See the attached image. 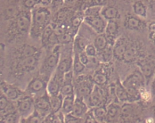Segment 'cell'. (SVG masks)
I'll return each mask as SVG.
<instances>
[{
	"mask_svg": "<svg viewBox=\"0 0 155 123\" xmlns=\"http://www.w3.org/2000/svg\"><path fill=\"white\" fill-rule=\"evenodd\" d=\"M32 25L31 35L34 38L41 37L43 31L50 24L51 12L46 6L35 7L32 10Z\"/></svg>",
	"mask_w": 155,
	"mask_h": 123,
	"instance_id": "6da1fadb",
	"label": "cell"
},
{
	"mask_svg": "<svg viewBox=\"0 0 155 123\" xmlns=\"http://www.w3.org/2000/svg\"><path fill=\"white\" fill-rule=\"evenodd\" d=\"M15 28L18 34L26 35L31 32L32 25V13L30 10L20 11L15 17Z\"/></svg>",
	"mask_w": 155,
	"mask_h": 123,
	"instance_id": "7a4b0ae2",
	"label": "cell"
},
{
	"mask_svg": "<svg viewBox=\"0 0 155 123\" xmlns=\"http://www.w3.org/2000/svg\"><path fill=\"white\" fill-rule=\"evenodd\" d=\"M84 22L87 25H88L90 28H92L93 31L97 34L104 33L106 25H107L106 20L101 15H96L92 16H84Z\"/></svg>",
	"mask_w": 155,
	"mask_h": 123,
	"instance_id": "3957f363",
	"label": "cell"
},
{
	"mask_svg": "<svg viewBox=\"0 0 155 123\" xmlns=\"http://www.w3.org/2000/svg\"><path fill=\"white\" fill-rule=\"evenodd\" d=\"M103 86L95 85L94 86L93 89L90 93L88 97V103L91 107H96L99 105H102V104L105 101L106 98V91L102 88Z\"/></svg>",
	"mask_w": 155,
	"mask_h": 123,
	"instance_id": "277c9868",
	"label": "cell"
},
{
	"mask_svg": "<svg viewBox=\"0 0 155 123\" xmlns=\"http://www.w3.org/2000/svg\"><path fill=\"white\" fill-rule=\"evenodd\" d=\"M34 107H35V110L38 111L43 118H45L47 114L52 112L49 95L46 94L44 95L38 97L34 101Z\"/></svg>",
	"mask_w": 155,
	"mask_h": 123,
	"instance_id": "5b68a950",
	"label": "cell"
},
{
	"mask_svg": "<svg viewBox=\"0 0 155 123\" xmlns=\"http://www.w3.org/2000/svg\"><path fill=\"white\" fill-rule=\"evenodd\" d=\"M18 106V111L21 115L23 117H28L34 111V101L31 97H23L19 99L17 103Z\"/></svg>",
	"mask_w": 155,
	"mask_h": 123,
	"instance_id": "8992f818",
	"label": "cell"
},
{
	"mask_svg": "<svg viewBox=\"0 0 155 123\" xmlns=\"http://www.w3.org/2000/svg\"><path fill=\"white\" fill-rule=\"evenodd\" d=\"M145 78L141 72V71H136L133 74L127 78L123 82L126 88H136L139 89L140 87H142L144 84Z\"/></svg>",
	"mask_w": 155,
	"mask_h": 123,
	"instance_id": "52a82bcc",
	"label": "cell"
},
{
	"mask_svg": "<svg viewBox=\"0 0 155 123\" xmlns=\"http://www.w3.org/2000/svg\"><path fill=\"white\" fill-rule=\"evenodd\" d=\"M60 76L61 75L55 73L49 79L47 87V92L49 95H55L60 94L61 87L63 83V78H60Z\"/></svg>",
	"mask_w": 155,
	"mask_h": 123,
	"instance_id": "ba28073f",
	"label": "cell"
},
{
	"mask_svg": "<svg viewBox=\"0 0 155 123\" xmlns=\"http://www.w3.org/2000/svg\"><path fill=\"white\" fill-rule=\"evenodd\" d=\"M127 43L126 38L121 37L115 40L113 44V57L118 61H122L124 58V55L127 47Z\"/></svg>",
	"mask_w": 155,
	"mask_h": 123,
	"instance_id": "9c48e42d",
	"label": "cell"
},
{
	"mask_svg": "<svg viewBox=\"0 0 155 123\" xmlns=\"http://www.w3.org/2000/svg\"><path fill=\"white\" fill-rule=\"evenodd\" d=\"M60 52L56 51L54 54L50 55L43 63V67H42V71H45V73H52L53 71H54L57 66L58 63L60 62Z\"/></svg>",
	"mask_w": 155,
	"mask_h": 123,
	"instance_id": "30bf717a",
	"label": "cell"
},
{
	"mask_svg": "<svg viewBox=\"0 0 155 123\" xmlns=\"http://www.w3.org/2000/svg\"><path fill=\"white\" fill-rule=\"evenodd\" d=\"M38 54H36V55L29 56V57L20 59L18 65L22 71H30L36 68V66L38 65Z\"/></svg>",
	"mask_w": 155,
	"mask_h": 123,
	"instance_id": "8fae6325",
	"label": "cell"
},
{
	"mask_svg": "<svg viewBox=\"0 0 155 123\" xmlns=\"http://www.w3.org/2000/svg\"><path fill=\"white\" fill-rule=\"evenodd\" d=\"M47 82L44 79L40 78H35L29 83L27 89L31 94H38L44 91L47 88Z\"/></svg>",
	"mask_w": 155,
	"mask_h": 123,
	"instance_id": "7c38bea8",
	"label": "cell"
},
{
	"mask_svg": "<svg viewBox=\"0 0 155 123\" xmlns=\"http://www.w3.org/2000/svg\"><path fill=\"white\" fill-rule=\"evenodd\" d=\"M124 26L131 31H143L144 28L143 22L135 16L128 15L126 17L124 21Z\"/></svg>",
	"mask_w": 155,
	"mask_h": 123,
	"instance_id": "4fadbf2b",
	"label": "cell"
},
{
	"mask_svg": "<svg viewBox=\"0 0 155 123\" xmlns=\"http://www.w3.org/2000/svg\"><path fill=\"white\" fill-rule=\"evenodd\" d=\"M87 111H88V106L84 102V100L82 98L76 97L75 104H74V107H73V110H72L71 113L73 115L77 116V117L83 118Z\"/></svg>",
	"mask_w": 155,
	"mask_h": 123,
	"instance_id": "5bb4252c",
	"label": "cell"
},
{
	"mask_svg": "<svg viewBox=\"0 0 155 123\" xmlns=\"http://www.w3.org/2000/svg\"><path fill=\"white\" fill-rule=\"evenodd\" d=\"M101 15L103 16L106 21H112V20L119 19L120 17V13L114 6L104 5V6H102Z\"/></svg>",
	"mask_w": 155,
	"mask_h": 123,
	"instance_id": "9a60e30c",
	"label": "cell"
},
{
	"mask_svg": "<svg viewBox=\"0 0 155 123\" xmlns=\"http://www.w3.org/2000/svg\"><path fill=\"white\" fill-rule=\"evenodd\" d=\"M115 95L120 102H122V103L130 102V97H129L127 88H125L123 84L120 82H118L115 86Z\"/></svg>",
	"mask_w": 155,
	"mask_h": 123,
	"instance_id": "2e32d148",
	"label": "cell"
},
{
	"mask_svg": "<svg viewBox=\"0 0 155 123\" xmlns=\"http://www.w3.org/2000/svg\"><path fill=\"white\" fill-rule=\"evenodd\" d=\"M119 31V24L116 22V20H112V21H107V25L105 28V35L107 36L108 39L111 40H116V37Z\"/></svg>",
	"mask_w": 155,
	"mask_h": 123,
	"instance_id": "e0dca14e",
	"label": "cell"
},
{
	"mask_svg": "<svg viewBox=\"0 0 155 123\" xmlns=\"http://www.w3.org/2000/svg\"><path fill=\"white\" fill-rule=\"evenodd\" d=\"M94 45L96 47L98 53L104 51L109 46V39L105 33L98 34L94 40Z\"/></svg>",
	"mask_w": 155,
	"mask_h": 123,
	"instance_id": "ac0fdd59",
	"label": "cell"
},
{
	"mask_svg": "<svg viewBox=\"0 0 155 123\" xmlns=\"http://www.w3.org/2000/svg\"><path fill=\"white\" fill-rule=\"evenodd\" d=\"M50 96V105L52 112H58L62 111V103H63V95L62 94L55 95H49Z\"/></svg>",
	"mask_w": 155,
	"mask_h": 123,
	"instance_id": "d6986e66",
	"label": "cell"
},
{
	"mask_svg": "<svg viewBox=\"0 0 155 123\" xmlns=\"http://www.w3.org/2000/svg\"><path fill=\"white\" fill-rule=\"evenodd\" d=\"M75 94L74 95H70L67 96L63 97V103H62V111H63L64 114L67 113H71L73 110L74 107V104H75Z\"/></svg>",
	"mask_w": 155,
	"mask_h": 123,
	"instance_id": "ffe728a7",
	"label": "cell"
},
{
	"mask_svg": "<svg viewBox=\"0 0 155 123\" xmlns=\"http://www.w3.org/2000/svg\"><path fill=\"white\" fill-rule=\"evenodd\" d=\"M73 62V60H71V58H64L61 61L59 62L58 66L56 68V73L61 75L63 77V74L69 71H71V67L72 66L73 63H71Z\"/></svg>",
	"mask_w": 155,
	"mask_h": 123,
	"instance_id": "44dd1931",
	"label": "cell"
},
{
	"mask_svg": "<svg viewBox=\"0 0 155 123\" xmlns=\"http://www.w3.org/2000/svg\"><path fill=\"white\" fill-rule=\"evenodd\" d=\"M2 91L10 100H16L20 97V91L12 86L2 84Z\"/></svg>",
	"mask_w": 155,
	"mask_h": 123,
	"instance_id": "7402d4cb",
	"label": "cell"
},
{
	"mask_svg": "<svg viewBox=\"0 0 155 123\" xmlns=\"http://www.w3.org/2000/svg\"><path fill=\"white\" fill-rule=\"evenodd\" d=\"M38 54V50L35 46L31 45H23L19 49V59L29 57Z\"/></svg>",
	"mask_w": 155,
	"mask_h": 123,
	"instance_id": "603a6c76",
	"label": "cell"
},
{
	"mask_svg": "<svg viewBox=\"0 0 155 123\" xmlns=\"http://www.w3.org/2000/svg\"><path fill=\"white\" fill-rule=\"evenodd\" d=\"M133 12L135 13V15L141 18H146L147 17V9L146 6L144 5V4L142 1H136L133 5Z\"/></svg>",
	"mask_w": 155,
	"mask_h": 123,
	"instance_id": "cb8c5ba5",
	"label": "cell"
},
{
	"mask_svg": "<svg viewBox=\"0 0 155 123\" xmlns=\"http://www.w3.org/2000/svg\"><path fill=\"white\" fill-rule=\"evenodd\" d=\"M120 114H121V108L117 104L112 103L108 105L107 107V120L108 121H113Z\"/></svg>",
	"mask_w": 155,
	"mask_h": 123,
	"instance_id": "d4e9b609",
	"label": "cell"
},
{
	"mask_svg": "<svg viewBox=\"0 0 155 123\" xmlns=\"http://www.w3.org/2000/svg\"><path fill=\"white\" fill-rule=\"evenodd\" d=\"M92 110L97 122H103L105 121V119H107V107L99 105L94 107Z\"/></svg>",
	"mask_w": 155,
	"mask_h": 123,
	"instance_id": "484cf974",
	"label": "cell"
},
{
	"mask_svg": "<svg viewBox=\"0 0 155 123\" xmlns=\"http://www.w3.org/2000/svg\"><path fill=\"white\" fill-rule=\"evenodd\" d=\"M137 54V51L136 46L132 45V44H128L127 47V50H126V53L124 55L123 61L125 62H132L135 60Z\"/></svg>",
	"mask_w": 155,
	"mask_h": 123,
	"instance_id": "4316f807",
	"label": "cell"
},
{
	"mask_svg": "<svg viewBox=\"0 0 155 123\" xmlns=\"http://www.w3.org/2000/svg\"><path fill=\"white\" fill-rule=\"evenodd\" d=\"M72 63H73L72 64V69H73V71H74V74L75 75H79L81 72L84 71L86 65L79 60V57H78V53H76L74 55Z\"/></svg>",
	"mask_w": 155,
	"mask_h": 123,
	"instance_id": "83f0119b",
	"label": "cell"
},
{
	"mask_svg": "<svg viewBox=\"0 0 155 123\" xmlns=\"http://www.w3.org/2000/svg\"><path fill=\"white\" fill-rule=\"evenodd\" d=\"M99 60L103 62H108L113 56V46H108L104 51L98 53Z\"/></svg>",
	"mask_w": 155,
	"mask_h": 123,
	"instance_id": "f1b7e54d",
	"label": "cell"
},
{
	"mask_svg": "<svg viewBox=\"0 0 155 123\" xmlns=\"http://www.w3.org/2000/svg\"><path fill=\"white\" fill-rule=\"evenodd\" d=\"M107 80H108L107 75L102 71H97L94 72L93 76V81L95 85L104 86L107 83Z\"/></svg>",
	"mask_w": 155,
	"mask_h": 123,
	"instance_id": "f546056e",
	"label": "cell"
},
{
	"mask_svg": "<svg viewBox=\"0 0 155 123\" xmlns=\"http://www.w3.org/2000/svg\"><path fill=\"white\" fill-rule=\"evenodd\" d=\"M60 94H62L63 97L70 95H74V87L72 85V82L63 81L62 87H61Z\"/></svg>",
	"mask_w": 155,
	"mask_h": 123,
	"instance_id": "4dcf8cb0",
	"label": "cell"
},
{
	"mask_svg": "<svg viewBox=\"0 0 155 123\" xmlns=\"http://www.w3.org/2000/svg\"><path fill=\"white\" fill-rule=\"evenodd\" d=\"M140 71L143 73V75L144 76L145 79H149L153 76V70L152 65L150 63H147V62L140 65Z\"/></svg>",
	"mask_w": 155,
	"mask_h": 123,
	"instance_id": "1f68e13d",
	"label": "cell"
},
{
	"mask_svg": "<svg viewBox=\"0 0 155 123\" xmlns=\"http://www.w3.org/2000/svg\"><path fill=\"white\" fill-rule=\"evenodd\" d=\"M54 29H53V27H52L51 24H49L47 28L43 31L42 35H41V41H42V43H43L44 46L47 45L48 40H49V38H50L51 35L54 33Z\"/></svg>",
	"mask_w": 155,
	"mask_h": 123,
	"instance_id": "d6a6232c",
	"label": "cell"
},
{
	"mask_svg": "<svg viewBox=\"0 0 155 123\" xmlns=\"http://www.w3.org/2000/svg\"><path fill=\"white\" fill-rule=\"evenodd\" d=\"M85 52L87 53V55L91 58V57H96L98 55V51L96 49L95 46L93 44H87L86 48H85Z\"/></svg>",
	"mask_w": 155,
	"mask_h": 123,
	"instance_id": "836d02e7",
	"label": "cell"
},
{
	"mask_svg": "<svg viewBox=\"0 0 155 123\" xmlns=\"http://www.w3.org/2000/svg\"><path fill=\"white\" fill-rule=\"evenodd\" d=\"M87 46V44L84 40V38L78 36L77 38H75V47L78 48L79 50V53L82 51H85V48Z\"/></svg>",
	"mask_w": 155,
	"mask_h": 123,
	"instance_id": "e575fe53",
	"label": "cell"
},
{
	"mask_svg": "<svg viewBox=\"0 0 155 123\" xmlns=\"http://www.w3.org/2000/svg\"><path fill=\"white\" fill-rule=\"evenodd\" d=\"M22 4L27 10H33L38 4H40V0H22Z\"/></svg>",
	"mask_w": 155,
	"mask_h": 123,
	"instance_id": "d590c367",
	"label": "cell"
},
{
	"mask_svg": "<svg viewBox=\"0 0 155 123\" xmlns=\"http://www.w3.org/2000/svg\"><path fill=\"white\" fill-rule=\"evenodd\" d=\"M71 40H72V36L68 32H63L59 35V44H67L70 43Z\"/></svg>",
	"mask_w": 155,
	"mask_h": 123,
	"instance_id": "8d00e7d4",
	"label": "cell"
},
{
	"mask_svg": "<svg viewBox=\"0 0 155 123\" xmlns=\"http://www.w3.org/2000/svg\"><path fill=\"white\" fill-rule=\"evenodd\" d=\"M9 100L10 99L5 94L1 95V96H0V109H1V112L5 111L7 109V107L9 106Z\"/></svg>",
	"mask_w": 155,
	"mask_h": 123,
	"instance_id": "74e56055",
	"label": "cell"
},
{
	"mask_svg": "<svg viewBox=\"0 0 155 123\" xmlns=\"http://www.w3.org/2000/svg\"><path fill=\"white\" fill-rule=\"evenodd\" d=\"M84 121L82 120V118L77 117L75 115H73L71 112V113H67L65 114V122L68 123H77V122H82Z\"/></svg>",
	"mask_w": 155,
	"mask_h": 123,
	"instance_id": "f35d334b",
	"label": "cell"
},
{
	"mask_svg": "<svg viewBox=\"0 0 155 123\" xmlns=\"http://www.w3.org/2000/svg\"><path fill=\"white\" fill-rule=\"evenodd\" d=\"M84 118H85V120H84V121H85V122H87V123L97 122V121H96V119H95V117H94V115L93 110L88 111L86 113V115L84 116Z\"/></svg>",
	"mask_w": 155,
	"mask_h": 123,
	"instance_id": "ab89813d",
	"label": "cell"
},
{
	"mask_svg": "<svg viewBox=\"0 0 155 123\" xmlns=\"http://www.w3.org/2000/svg\"><path fill=\"white\" fill-rule=\"evenodd\" d=\"M87 6H104L107 0H87Z\"/></svg>",
	"mask_w": 155,
	"mask_h": 123,
	"instance_id": "60d3db41",
	"label": "cell"
},
{
	"mask_svg": "<svg viewBox=\"0 0 155 123\" xmlns=\"http://www.w3.org/2000/svg\"><path fill=\"white\" fill-rule=\"evenodd\" d=\"M17 116L14 113H8L7 115L5 116V119L2 120V122L4 123H15L17 122Z\"/></svg>",
	"mask_w": 155,
	"mask_h": 123,
	"instance_id": "b9f144b4",
	"label": "cell"
},
{
	"mask_svg": "<svg viewBox=\"0 0 155 123\" xmlns=\"http://www.w3.org/2000/svg\"><path fill=\"white\" fill-rule=\"evenodd\" d=\"M82 22H84V16H75V17L72 19V22H71L73 29H78V28L80 26V24H81Z\"/></svg>",
	"mask_w": 155,
	"mask_h": 123,
	"instance_id": "7bdbcfd3",
	"label": "cell"
},
{
	"mask_svg": "<svg viewBox=\"0 0 155 123\" xmlns=\"http://www.w3.org/2000/svg\"><path fill=\"white\" fill-rule=\"evenodd\" d=\"M78 57H79V60L82 62L85 65H87L88 63H89V59H90V57L87 55V53L85 52V51H82V52H80V53H78Z\"/></svg>",
	"mask_w": 155,
	"mask_h": 123,
	"instance_id": "ee69618b",
	"label": "cell"
},
{
	"mask_svg": "<svg viewBox=\"0 0 155 123\" xmlns=\"http://www.w3.org/2000/svg\"><path fill=\"white\" fill-rule=\"evenodd\" d=\"M73 73L74 71H69L67 72H65L63 74V81H68V82H71L72 81V78H73Z\"/></svg>",
	"mask_w": 155,
	"mask_h": 123,
	"instance_id": "f6af8a7d",
	"label": "cell"
},
{
	"mask_svg": "<svg viewBox=\"0 0 155 123\" xmlns=\"http://www.w3.org/2000/svg\"><path fill=\"white\" fill-rule=\"evenodd\" d=\"M148 29H149V31H150V34L151 33H153L155 31V22H151L148 26Z\"/></svg>",
	"mask_w": 155,
	"mask_h": 123,
	"instance_id": "bcb514c9",
	"label": "cell"
},
{
	"mask_svg": "<svg viewBox=\"0 0 155 123\" xmlns=\"http://www.w3.org/2000/svg\"><path fill=\"white\" fill-rule=\"evenodd\" d=\"M40 4L43 5L44 6H47L50 4H52V0H40Z\"/></svg>",
	"mask_w": 155,
	"mask_h": 123,
	"instance_id": "7dc6e473",
	"label": "cell"
},
{
	"mask_svg": "<svg viewBox=\"0 0 155 123\" xmlns=\"http://www.w3.org/2000/svg\"><path fill=\"white\" fill-rule=\"evenodd\" d=\"M63 0H52V5H58L60 4H62Z\"/></svg>",
	"mask_w": 155,
	"mask_h": 123,
	"instance_id": "c3c4849f",
	"label": "cell"
},
{
	"mask_svg": "<svg viewBox=\"0 0 155 123\" xmlns=\"http://www.w3.org/2000/svg\"><path fill=\"white\" fill-rule=\"evenodd\" d=\"M150 38H151V39H152L153 45L155 46V31L153 33H151V34H150Z\"/></svg>",
	"mask_w": 155,
	"mask_h": 123,
	"instance_id": "681fc988",
	"label": "cell"
},
{
	"mask_svg": "<svg viewBox=\"0 0 155 123\" xmlns=\"http://www.w3.org/2000/svg\"><path fill=\"white\" fill-rule=\"evenodd\" d=\"M152 89H153V92L154 93V95H155V80L153 81V86H152Z\"/></svg>",
	"mask_w": 155,
	"mask_h": 123,
	"instance_id": "f907efd6",
	"label": "cell"
},
{
	"mask_svg": "<svg viewBox=\"0 0 155 123\" xmlns=\"http://www.w3.org/2000/svg\"><path fill=\"white\" fill-rule=\"evenodd\" d=\"M3 49H5V45L1 43V54H3Z\"/></svg>",
	"mask_w": 155,
	"mask_h": 123,
	"instance_id": "816d5d0a",
	"label": "cell"
},
{
	"mask_svg": "<svg viewBox=\"0 0 155 123\" xmlns=\"http://www.w3.org/2000/svg\"><path fill=\"white\" fill-rule=\"evenodd\" d=\"M154 120H155V112H154Z\"/></svg>",
	"mask_w": 155,
	"mask_h": 123,
	"instance_id": "f5cc1de1",
	"label": "cell"
}]
</instances>
